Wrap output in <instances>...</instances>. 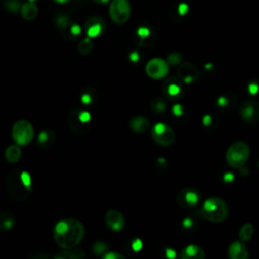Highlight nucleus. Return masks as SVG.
Masks as SVG:
<instances>
[{
	"label": "nucleus",
	"mask_w": 259,
	"mask_h": 259,
	"mask_svg": "<svg viewBox=\"0 0 259 259\" xmlns=\"http://www.w3.org/2000/svg\"><path fill=\"white\" fill-rule=\"evenodd\" d=\"M56 244L62 249L76 247L84 238L85 229L83 224L74 218H64L59 220L53 231Z\"/></svg>",
	"instance_id": "f257e3e1"
},
{
	"label": "nucleus",
	"mask_w": 259,
	"mask_h": 259,
	"mask_svg": "<svg viewBox=\"0 0 259 259\" xmlns=\"http://www.w3.org/2000/svg\"><path fill=\"white\" fill-rule=\"evenodd\" d=\"M6 190L9 197L16 201L26 200L32 191L31 176L27 171L14 169L11 170L5 180Z\"/></svg>",
	"instance_id": "f03ea898"
},
{
	"label": "nucleus",
	"mask_w": 259,
	"mask_h": 259,
	"mask_svg": "<svg viewBox=\"0 0 259 259\" xmlns=\"http://www.w3.org/2000/svg\"><path fill=\"white\" fill-rule=\"evenodd\" d=\"M197 213L211 223H221L225 221L229 213V208L226 201L220 197H208L198 208Z\"/></svg>",
	"instance_id": "7ed1b4c3"
},
{
	"label": "nucleus",
	"mask_w": 259,
	"mask_h": 259,
	"mask_svg": "<svg viewBox=\"0 0 259 259\" xmlns=\"http://www.w3.org/2000/svg\"><path fill=\"white\" fill-rule=\"evenodd\" d=\"M250 156V148L244 142H235L226 152V161L233 168L244 167Z\"/></svg>",
	"instance_id": "20e7f679"
},
{
	"label": "nucleus",
	"mask_w": 259,
	"mask_h": 259,
	"mask_svg": "<svg viewBox=\"0 0 259 259\" xmlns=\"http://www.w3.org/2000/svg\"><path fill=\"white\" fill-rule=\"evenodd\" d=\"M68 123L75 134L85 135L91 125V115L86 109L76 107L69 113Z\"/></svg>",
	"instance_id": "39448f33"
},
{
	"label": "nucleus",
	"mask_w": 259,
	"mask_h": 259,
	"mask_svg": "<svg viewBox=\"0 0 259 259\" xmlns=\"http://www.w3.org/2000/svg\"><path fill=\"white\" fill-rule=\"evenodd\" d=\"M33 134L34 132L32 124L25 119L17 120L11 130L12 138L14 142L19 146L28 145L33 139Z\"/></svg>",
	"instance_id": "423d86ee"
},
{
	"label": "nucleus",
	"mask_w": 259,
	"mask_h": 259,
	"mask_svg": "<svg viewBox=\"0 0 259 259\" xmlns=\"http://www.w3.org/2000/svg\"><path fill=\"white\" fill-rule=\"evenodd\" d=\"M131 4L128 0H110L109 17L116 24L125 23L131 16Z\"/></svg>",
	"instance_id": "0eeeda50"
},
{
	"label": "nucleus",
	"mask_w": 259,
	"mask_h": 259,
	"mask_svg": "<svg viewBox=\"0 0 259 259\" xmlns=\"http://www.w3.org/2000/svg\"><path fill=\"white\" fill-rule=\"evenodd\" d=\"M153 140L162 147H169L175 141V133L173 128L163 122L155 123L151 128Z\"/></svg>",
	"instance_id": "6e6552de"
},
{
	"label": "nucleus",
	"mask_w": 259,
	"mask_h": 259,
	"mask_svg": "<svg viewBox=\"0 0 259 259\" xmlns=\"http://www.w3.org/2000/svg\"><path fill=\"white\" fill-rule=\"evenodd\" d=\"M239 114L244 122L257 124L259 122V102L252 98L244 100L239 107Z\"/></svg>",
	"instance_id": "1a4fd4ad"
},
{
	"label": "nucleus",
	"mask_w": 259,
	"mask_h": 259,
	"mask_svg": "<svg viewBox=\"0 0 259 259\" xmlns=\"http://www.w3.org/2000/svg\"><path fill=\"white\" fill-rule=\"evenodd\" d=\"M200 193L193 187H185L181 189L176 195V201L179 206L185 209L193 208L198 204Z\"/></svg>",
	"instance_id": "9d476101"
},
{
	"label": "nucleus",
	"mask_w": 259,
	"mask_h": 259,
	"mask_svg": "<svg viewBox=\"0 0 259 259\" xmlns=\"http://www.w3.org/2000/svg\"><path fill=\"white\" fill-rule=\"evenodd\" d=\"M145 71L152 79H163L169 73V65L162 58H153L147 63Z\"/></svg>",
	"instance_id": "9b49d317"
},
{
	"label": "nucleus",
	"mask_w": 259,
	"mask_h": 259,
	"mask_svg": "<svg viewBox=\"0 0 259 259\" xmlns=\"http://www.w3.org/2000/svg\"><path fill=\"white\" fill-rule=\"evenodd\" d=\"M163 93L164 96L170 100H178L183 95L182 81L176 77L167 78L163 82Z\"/></svg>",
	"instance_id": "f8f14e48"
},
{
	"label": "nucleus",
	"mask_w": 259,
	"mask_h": 259,
	"mask_svg": "<svg viewBox=\"0 0 259 259\" xmlns=\"http://www.w3.org/2000/svg\"><path fill=\"white\" fill-rule=\"evenodd\" d=\"M177 76L182 81V83L190 84L198 80L199 73L197 68L188 62L180 63L177 68Z\"/></svg>",
	"instance_id": "ddd939ff"
},
{
	"label": "nucleus",
	"mask_w": 259,
	"mask_h": 259,
	"mask_svg": "<svg viewBox=\"0 0 259 259\" xmlns=\"http://www.w3.org/2000/svg\"><path fill=\"white\" fill-rule=\"evenodd\" d=\"M105 23L99 16H90L85 22V31L88 37L94 38L103 33Z\"/></svg>",
	"instance_id": "4468645a"
},
{
	"label": "nucleus",
	"mask_w": 259,
	"mask_h": 259,
	"mask_svg": "<svg viewBox=\"0 0 259 259\" xmlns=\"http://www.w3.org/2000/svg\"><path fill=\"white\" fill-rule=\"evenodd\" d=\"M105 222L109 229L112 231H120L125 226V219L124 217L115 209H109L105 213Z\"/></svg>",
	"instance_id": "2eb2a0df"
},
{
	"label": "nucleus",
	"mask_w": 259,
	"mask_h": 259,
	"mask_svg": "<svg viewBox=\"0 0 259 259\" xmlns=\"http://www.w3.org/2000/svg\"><path fill=\"white\" fill-rule=\"evenodd\" d=\"M228 256L230 259H247L249 251L243 241H234L229 245Z\"/></svg>",
	"instance_id": "dca6fc26"
},
{
	"label": "nucleus",
	"mask_w": 259,
	"mask_h": 259,
	"mask_svg": "<svg viewBox=\"0 0 259 259\" xmlns=\"http://www.w3.org/2000/svg\"><path fill=\"white\" fill-rule=\"evenodd\" d=\"M155 38V33L153 32L152 28L146 25L140 26L136 30V40L140 46H150Z\"/></svg>",
	"instance_id": "f3484780"
},
{
	"label": "nucleus",
	"mask_w": 259,
	"mask_h": 259,
	"mask_svg": "<svg viewBox=\"0 0 259 259\" xmlns=\"http://www.w3.org/2000/svg\"><path fill=\"white\" fill-rule=\"evenodd\" d=\"M180 257L182 259H203L205 253L203 249L197 245H188L181 250Z\"/></svg>",
	"instance_id": "a211bd4d"
},
{
	"label": "nucleus",
	"mask_w": 259,
	"mask_h": 259,
	"mask_svg": "<svg viewBox=\"0 0 259 259\" xmlns=\"http://www.w3.org/2000/svg\"><path fill=\"white\" fill-rule=\"evenodd\" d=\"M130 128L135 133H145L150 127V121L148 118L142 115H136L131 118Z\"/></svg>",
	"instance_id": "6ab92c4d"
},
{
	"label": "nucleus",
	"mask_w": 259,
	"mask_h": 259,
	"mask_svg": "<svg viewBox=\"0 0 259 259\" xmlns=\"http://www.w3.org/2000/svg\"><path fill=\"white\" fill-rule=\"evenodd\" d=\"M60 31H61V34L63 35V37L67 38L69 40H72V39L77 38L81 34V27L79 24L72 22L70 20L65 26H63L60 29Z\"/></svg>",
	"instance_id": "aec40b11"
},
{
	"label": "nucleus",
	"mask_w": 259,
	"mask_h": 259,
	"mask_svg": "<svg viewBox=\"0 0 259 259\" xmlns=\"http://www.w3.org/2000/svg\"><path fill=\"white\" fill-rule=\"evenodd\" d=\"M55 139H56V134L54 131L49 128L42 130L37 136V144L40 148L47 149L54 144Z\"/></svg>",
	"instance_id": "412c9836"
},
{
	"label": "nucleus",
	"mask_w": 259,
	"mask_h": 259,
	"mask_svg": "<svg viewBox=\"0 0 259 259\" xmlns=\"http://www.w3.org/2000/svg\"><path fill=\"white\" fill-rule=\"evenodd\" d=\"M55 259H83L86 258V253L82 249H65V251H61L54 256Z\"/></svg>",
	"instance_id": "4be33fe9"
},
{
	"label": "nucleus",
	"mask_w": 259,
	"mask_h": 259,
	"mask_svg": "<svg viewBox=\"0 0 259 259\" xmlns=\"http://www.w3.org/2000/svg\"><path fill=\"white\" fill-rule=\"evenodd\" d=\"M37 6L33 1H27L21 4L20 14L25 20H32L37 15Z\"/></svg>",
	"instance_id": "5701e85b"
},
{
	"label": "nucleus",
	"mask_w": 259,
	"mask_h": 259,
	"mask_svg": "<svg viewBox=\"0 0 259 259\" xmlns=\"http://www.w3.org/2000/svg\"><path fill=\"white\" fill-rule=\"evenodd\" d=\"M4 155H5V159L7 162L16 163L21 157V149H20L19 145H17V144L11 145L6 148Z\"/></svg>",
	"instance_id": "b1692460"
},
{
	"label": "nucleus",
	"mask_w": 259,
	"mask_h": 259,
	"mask_svg": "<svg viewBox=\"0 0 259 259\" xmlns=\"http://www.w3.org/2000/svg\"><path fill=\"white\" fill-rule=\"evenodd\" d=\"M97 99V92L93 88H85L80 96V100L84 105H92Z\"/></svg>",
	"instance_id": "393cba45"
},
{
	"label": "nucleus",
	"mask_w": 259,
	"mask_h": 259,
	"mask_svg": "<svg viewBox=\"0 0 259 259\" xmlns=\"http://www.w3.org/2000/svg\"><path fill=\"white\" fill-rule=\"evenodd\" d=\"M15 224V217L9 212L5 211L0 214V230L7 231L10 230Z\"/></svg>",
	"instance_id": "a878e982"
},
{
	"label": "nucleus",
	"mask_w": 259,
	"mask_h": 259,
	"mask_svg": "<svg viewBox=\"0 0 259 259\" xmlns=\"http://www.w3.org/2000/svg\"><path fill=\"white\" fill-rule=\"evenodd\" d=\"M254 235V226L251 223L244 224L239 231V239L243 242L249 241Z\"/></svg>",
	"instance_id": "bb28decb"
},
{
	"label": "nucleus",
	"mask_w": 259,
	"mask_h": 259,
	"mask_svg": "<svg viewBox=\"0 0 259 259\" xmlns=\"http://www.w3.org/2000/svg\"><path fill=\"white\" fill-rule=\"evenodd\" d=\"M167 102L163 97H156L151 101L150 108L154 113H162L166 110Z\"/></svg>",
	"instance_id": "cd10ccee"
},
{
	"label": "nucleus",
	"mask_w": 259,
	"mask_h": 259,
	"mask_svg": "<svg viewBox=\"0 0 259 259\" xmlns=\"http://www.w3.org/2000/svg\"><path fill=\"white\" fill-rule=\"evenodd\" d=\"M92 50H93V42L91 38L88 36L80 40V42L78 44V52L83 56L89 55L92 52Z\"/></svg>",
	"instance_id": "c85d7f7f"
},
{
	"label": "nucleus",
	"mask_w": 259,
	"mask_h": 259,
	"mask_svg": "<svg viewBox=\"0 0 259 259\" xmlns=\"http://www.w3.org/2000/svg\"><path fill=\"white\" fill-rule=\"evenodd\" d=\"M4 7L11 13H17L20 11L21 3L19 0H6L4 2Z\"/></svg>",
	"instance_id": "c756f323"
},
{
	"label": "nucleus",
	"mask_w": 259,
	"mask_h": 259,
	"mask_svg": "<svg viewBox=\"0 0 259 259\" xmlns=\"http://www.w3.org/2000/svg\"><path fill=\"white\" fill-rule=\"evenodd\" d=\"M167 63L169 66H176V65H179L182 61V55L177 53V52H173L171 54L168 55L167 57Z\"/></svg>",
	"instance_id": "7c9ffc66"
},
{
	"label": "nucleus",
	"mask_w": 259,
	"mask_h": 259,
	"mask_svg": "<svg viewBox=\"0 0 259 259\" xmlns=\"http://www.w3.org/2000/svg\"><path fill=\"white\" fill-rule=\"evenodd\" d=\"M92 250L96 255H103L107 251V246L103 242H95L92 246Z\"/></svg>",
	"instance_id": "2f4dec72"
},
{
	"label": "nucleus",
	"mask_w": 259,
	"mask_h": 259,
	"mask_svg": "<svg viewBox=\"0 0 259 259\" xmlns=\"http://www.w3.org/2000/svg\"><path fill=\"white\" fill-rule=\"evenodd\" d=\"M102 258L103 259H124V256L114 251H106L102 255Z\"/></svg>",
	"instance_id": "473e14b6"
},
{
	"label": "nucleus",
	"mask_w": 259,
	"mask_h": 259,
	"mask_svg": "<svg viewBox=\"0 0 259 259\" xmlns=\"http://www.w3.org/2000/svg\"><path fill=\"white\" fill-rule=\"evenodd\" d=\"M188 9H189L188 5H186L185 3H181V4H179V5L176 7V12H177V14H178L179 16H184L185 14H187Z\"/></svg>",
	"instance_id": "72a5a7b5"
},
{
	"label": "nucleus",
	"mask_w": 259,
	"mask_h": 259,
	"mask_svg": "<svg viewBox=\"0 0 259 259\" xmlns=\"http://www.w3.org/2000/svg\"><path fill=\"white\" fill-rule=\"evenodd\" d=\"M248 90L251 94H255L257 93V91L259 90V86L257 84L256 81H253V82H250L249 85H248Z\"/></svg>",
	"instance_id": "f704fd0d"
},
{
	"label": "nucleus",
	"mask_w": 259,
	"mask_h": 259,
	"mask_svg": "<svg viewBox=\"0 0 259 259\" xmlns=\"http://www.w3.org/2000/svg\"><path fill=\"white\" fill-rule=\"evenodd\" d=\"M141 248H142V241L139 240V239L135 240V241L133 242V249H134L135 251H139Z\"/></svg>",
	"instance_id": "c9c22d12"
},
{
	"label": "nucleus",
	"mask_w": 259,
	"mask_h": 259,
	"mask_svg": "<svg viewBox=\"0 0 259 259\" xmlns=\"http://www.w3.org/2000/svg\"><path fill=\"white\" fill-rule=\"evenodd\" d=\"M173 111L176 115H180L182 113V109H181V106L180 104H176L174 107H173Z\"/></svg>",
	"instance_id": "e433bc0d"
},
{
	"label": "nucleus",
	"mask_w": 259,
	"mask_h": 259,
	"mask_svg": "<svg viewBox=\"0 0 259 259\" xmlns=\"http://www.w3.org/2000/svg\"><path fill=\"white\" fill-rule=\"evenodd\" d=\"M191 220H190V218H185L184 220H183V222H182V225H183V227L184 228H189V227H191Z\"/></svg>",
	"instance_id": "4c0bfd02"
},
{
	"label": "nucleus",
	"mask_w": 259,
	"mask_h": 259,
	"mask_svg": "<svg viewBox=\"0 0 259 259\" xmlns=\"http://www.w3.org/2000/svg\"><path fill=\"white\" fill-rule=\"evenodd\" d=\"M130 57H131V60H132L133 62H137V61L139 60V54H138V52H133Z\"/></svg>",
	"instance_id": "58836bf2"
},
{
	"label": "nucleus",
	"mask_w": 259,
	"mask_h": 259,
	"mask_svg": "<svg viewBox=\"0 0 259 259\" xmlns=\"http://www.w3.org/2000/svg\"><path fill=\"white\" fill-rule=\"evenodd\" d=\"M96 4H99V5H103V4H106L108 2H110V0H93Z\"/></svg>",
	"instance_id": "ea45409f"
},
{
	"label": "nucleus",
	"mask_w": 259,
	"mask_h": 259,
	"mask_svg": "<svg viewBox=\"0 0 259 259\" xmlns=\"http://www.w3.org/2000/svg\"><path fill=\"white\" fill-rule=\"evenodd\" d=\"M53 1L56 2V3H59V4H65V3H68L71 0H53Z\"/></svg>",
	"instance_id": "a19ab883"
},
{
	"label": "nucleus",
	"mask_w": 259,
	"mask_h": 259,
	"mask_svg": "<svg viewBox=\"0 0 259 259\" xmlns=\"http://www.w3.org/2000/svg\"><path fill=\"white\" fill-rule=\"evenodd\" d=\"M27 1H33L34 2V1H37V0H27Z\"/></svg>",
	"instance_id": "79ce46f5"
},
{
	"label": "nucleus",
	"mask_w": 259,
	"mask_h": 259,
	"mask_svg": "<svg viewBox=\"0 0 259 259\" xmlns=\"http://www.w3.org/2000/svg\"><path fill=\"white\" fill-rule=\"evenodd\" d=\"M258 168H259V162H258Z\"/></svg>",
	"instance_id": "37998d69"
}]
</instances>
